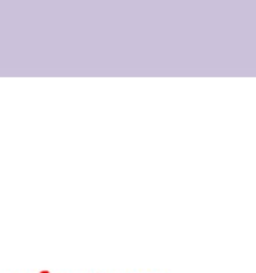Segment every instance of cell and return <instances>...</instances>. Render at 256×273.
<instances>
[{"mask_svg":"<svg viewBox=\"0 0 256 273\" xmlns=\"http://www.w3.org/2000/svg\"><path fill=\"white\" fill-rule=\"evenodd\" d=\"M44 273H48V272H44Z\"/></svg>","mask_w":256,"mask_h":273,"instance_id":"1","label":"cell"}]
</instances>
